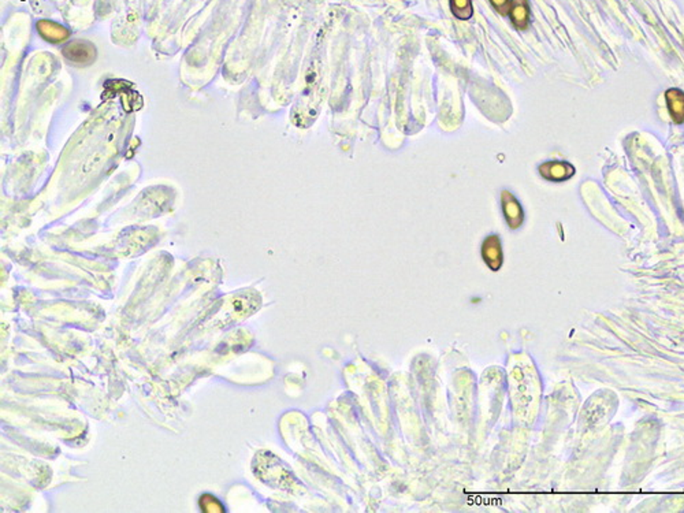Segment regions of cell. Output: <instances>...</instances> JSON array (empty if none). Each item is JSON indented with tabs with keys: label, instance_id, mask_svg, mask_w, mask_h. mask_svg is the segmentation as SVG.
Segmentation results:
<instances>
[{
	"label": "cell",
	"instance_id": "8992f818",
	"mask_svg": "<svg viewBox=\"0 0 684 513\" xmlns=\"http://www.w3.org/2000/svg\"><path fill=\"white\" fill-rule=\"evenodd\" d=\"M451 10L458 20H470L474 16L473 0H451Z\"/></svg>",
	"mask_w": 684,
	"mask_h": 513
},
{
	"label": "cell",
	"instance_id": "5b68a950",
	"mask_svg": "<svg viewBox=\"0 0 684 513\" xmlns=\"http://www.w3.org/2000/svg\"><path fill=\"white\" fill-rule=\"evenodd\" d=\"M668 110L672 121L678 125L684 123V92L680 89L672 88L665 93Z\"/></svg>",
	"mask_w": 684,
	"mask_h": 513
},
{
	"label": "cell",
	"instance_id": "3957f363",
	"mask_svg": "<svg viewBox=\"0 0 684 513\" xmlns=\"http://www.w3.org/2000/svg\"><path fill=\"white\" fill-rule=\"evenodd\" d=\"M509 18L518 30H526L530 26V1L528 0H512L509 8Z\"/></svg>",
	"mask_w": 684,
	"mask_h": 513
},
{
	"label": "cell",
	"instance_id": "52a82bcc",
	"mask_svg": "<svg viewBox=\"0 0 684 513\" xmlns=\"http://www.w3.org/2000/svg\"><path fill=\"white\" fill-rule=\"evenodd\" d=\"M511 1H512V0H490V3H492V6L494 7V10L497 11L498 14H501V16H504V17L509 14Z\"/></svg>",
	"mask_w": 684,
	"mask_h": 513
},
{
	"label": "cell",
	"instance_id": "7a4b0ae2",
	"mask_svg": "<svg viewBox=\"0 0 684 513\" xmlns=\"http://www.w3.org/2000/svg\"><path fill=\"white\" fill-rule=\"evenodd\" d=\"M501 204H502V212L506 224L512 229H518V226L523 224V218H524L523 209L518 199L511 192L504 190L501 193Z\"/></svg>",
	"mask_w": 684,
	"mask_h": 513
},
{
	"label": "cell",
	"instance_id": "6da1fadb",
	"mask_svg": "<svg viewBox=\"0 0 684 513\" xmlns=\"http://www.w3.org/2000/svg\"><path fill=\"white\" fill-rule=\"evenodd\" d=\"M539 174L542 178L552 183H564L575 175V167L564 161H549L539 166Z\"/></svg>",
	"mask_w": 684,
	"mask_h": 513
},
{
	"label": "cell",
	"instance_id": "277c9868",
	"mask_svg": "<svg viewBox=\"0 0 684 513\" xmlns=\"http://www.w3.org/2000/svg\"><path fill=\"white\" fill-rule=\"evenodd\" d=\"M482 256H483L486 265L490 268L498 270L501 267V265H502V249H501V243H499V238L497 236H490L483 241Z\"/></svg>",
	"mask_w": 684,
	"mask_h": 513
},
{
	"label": "cell",
	"instance_id": "ba28073f",
	"mask_svg": "<svg viewBox=\"0 0 684 513\" xmlns=\"http://www.w3.org/2000/svg\"><path fill=\"white\" fill-rule=\"evenodd\" d=\"M243 309H244V306H243V303H241L240 300L234 301V311H236V312H241Z\"/></svg>",
	"mask_w": 684,
	"mask_h": 513
}]
</instances>
